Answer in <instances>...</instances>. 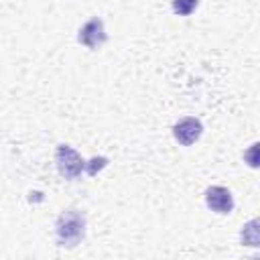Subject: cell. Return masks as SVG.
Here are the masks:
<instances>
[{"label":"cell","instance_id":"1","mask_svg":"<svg viewBox=\"0 0 260 260\" xmlns=\"http://www.w3.org/2000/svg\"><path fill=\"white\" fill-rule=\"evenodd\" d=\"M85 236V217L77 209L63 211L57 219V242L59 246L73 248Z\"/></svg>","mask_w":260,"mask_h":260},{"label":"cell","instance_id":"3","mask_svg":"<svg viewBox=\"0 0 260 260\" xmlns=\"http://www.w3.org/2000/svg\"><path fill=\"white\" fill-rule=\"evenodd\" d=\"M201 132H203V126L197 118H183L173 126V134H175L177 142H181L183 146H189V144L197 142Z\"/></svg>","mask_w":260,"mask_h":260},{"label":"cell","instance_id":"6","mask_svg":"<svg viewBox=\"0 0 260 260\" xmlns=\"http://www.w3.org/2000/svg\"><path fill=\"white\" fill-rule=\"evenodd\" d=\"M197 6V0H173V10L179 14V16H187L195 10Z\"/></svg>","mask_w":260,"mask_h":260},{"label":"cell","instance_id":"5","mask_svg":"<svg viewBox=\"0 0 260 260\" xmlns=\"http://www.w3.org/2000/svg\"><path fill=\"white\" fill-rule=\"evenodd\" d=\"M77 39H79V43H83L85 47H89V49H98V47L106 41L104 22H102L100 18H91L89 22H85V24L79 28Z\"/></svg>","mask_w":260,"mask_h":260},{"label":"cell","instance_id":"4","mask_svg":"<svg viewBox=\"0 0 260 260\" xmlns=\"http://www.w3.org/2000/svg\"><path fill=\"white\" fill-rule=\"evenodd\" d=\"M205 203L215 213H230L234 209L232 193L225 187H219V185H213V187H209L205 191Z\"/></svg>","mask_w":260,"mask_h":260},{"label":"cell","instance_id":"2","mask_svg":"<svg viewBox=\"0 0 260 260\" xmlns=\"http://www.w3.org/2000/svg\"><path fill=\"white\" fill-rule=\"evenodd\" d=\"M55 158H57V169H59V173H61L65 179H75V177H79L81 171H83V167H85L83 158H81L71 146H65V144H61V146L57 148Z\"/></svg>","mask_w":260,"mask_h":260}]
</instances>
